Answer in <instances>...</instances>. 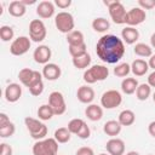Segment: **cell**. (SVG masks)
I'll return each mask as SVG.
<instances>
[{
  "instance_id": "b9f144b4",
  "label": "cell",
  "mask_w": 155,
  "mask_h": 155,
  "mask_svg": "<svg viewBox=\"0 0 155 155\" xmlns=\"http://www.w3.org/2000/svg\"><path fill=\"white\" fill-rule=\"evenodd\" d=\"M54 5L62 10H65L71 5V0H54Z\"/></svg>"
},
{
  "instance_id": "7a4b0ae2",
  "label": "cell",
  "mask_w": 155,
  "mask_h": 155,
  "mask_svg": "<svg viewBox=\"0 0 155 155\" xmlns=\"http://www.w3.org/2000/svg\"><path fill=\"white\" fill-rule=\"evenodd\" d=\"M109 76V69L103 64H94L84 71L82 79L87 85H92L97 81H103Z\"/></svg>"
},
{
  "instance_id": "4316f807",
  "label": "cell",
  "mask_w": 155,
  "mask_h": 155,
  "mask_svg": "<svg viewBox=\"0 0 155 155\" xmlns=\"http://www.w3.org/2000/svg\"><path fill=\"white\" fill-rule=\"evenodd\" d=\"M67 41L69 46H75V45H81L85 42V38L82 31L80 30H73L69 34H67Z\"/></svg>"
},
{
  "instance_id": "7c38bea8",
  "label": "cell",
  "mask_w": 155,
  "mask_h": 155,
  "mask_svg": "<svg viewBox=\"0 0 155 155\" xmlns=\"http://www.w3.org/2000/svg\"><path fill=\"white\" fill-rule=\"evenodd\" d=\"M147 18L145 11L140 7H132L127 11L126 15V23L127 27H136L138 24H142Z\"/></svg>"
},
{
  "instance_id": "7dc6e473",
  "label": "cell",
  "mask_w": 155,
  "mask_h": 155,
  "mask_svg": "<svg viewBox=\"0 0 155 155\" xmlns=\"http://www.w3.org/2000/svg\"><path fill=\"white\" fill-rule=\"evenodd\" d=\"M148 64H149V68H151L153 70H155V54H153V56L149 58Z\"/></svg>"
},
{
  "instance_id": "30bf717a",
  "label": "cell",
  "mask_w": 155,
  "mask_h": 155,
  "mask_svg": "<svg viewBox=\"0 0 155 155\" xmlns=\"http://www.w3.org/2000/svg\"><path fill=\"white\" fill-rule=\"evenodd\" d=\"M30 45H31L30 38L24 36V35L23 36H18V38H16L11 42V45H10V52L13 56H23V54H25L29 51Z\"/></svg>"
},
{
  "instance_id": "bcb514c9",
  "label": "cell",
  "mask_w": 155,
  "mask_h": 155,
  "mask_svg": "<svg viewBox=\"0 0 155 155\" xmlns=\"http://www.w3.org/2000/svg\"><path fill=\"white\" fill-rule=\"evenodd\" d=\"M148 132L151 137L155 138V121H151L149 125H148Z\"/></svg>"
},
{
  "instance_id": "d590c367",
  "label": "cell",
  "mask_w": 155,
  "mask_h": 155,
  "mask_svg": "<svg viewBox=\"0 0 155 155\" xmlns=\"http://www.w3.org/2000/svg\"><path fill=\"white\" fill-rule=\"evenodd\" d=\"M85 125V121L82 119H73L69 121L68 124V130L70 131L71 134H78L80 132V130L82 128V126Z\"/></svg>"
},
{
  "instance_id": "5b68a950",
  "label": "cell",
  "mask_w": 155,
  "mask_h": 155,
  "mask_svg": "<svg viewBox=\"0 0 155 155\" xmlns=\"http://www.w3.org/2000/svg\"><path fill=\"white\" fill-rule=\"evenodd\" d=\"M104 5L108 6L109 16L115 24H125L127 11L121 1H104Z\"/></svg>"
},
{
  "instance_id": "816d5d0a",
  "label": "cell",
  "mask_w": 155,
  "mask_h": 155,
  "mask_svg": "<svg viewBox=\"0 0 155 155\" xmlns=\"http://www.w3.org/2000/svg\"><path fill=\"white\" fill-rule=\"evenodd\" d=\"M153 101H154V103H155V92L153 93Z\"/></svg>"
},
{
  "instance_id": "c3c4849f",
  "label": "cell",
  "mask_w": 155,
  "mask_h": 155,
  "mask_svg": "<svg viewBox=\"0 0 155 155\" xmlns=\"http://www.w3.org/2000/svg\"><path fill=\"white\" fill-rule=\"evenodd\" d=\"M150 44H151V48H155V33H153L150 36Z\"/></svg>"
},
{
  "instance_id": "2e32d148",
  "label": "cell",
  "mask_w": 155,
  "mask_h": 155,
  "mask_svg": "<svg viewBox=\"0 0 155 155\" xmlns=\"http://www.w3.org/2000/svg\"><path fill=\"white\" fill-rule=\"evenodd\" d=\"M94 90L92 87H90L88 85H82L78 88V92H76V97L79 99L80 103H84V104H92L93 99H94Z\"/></svg>"
},
{
  "instance_id": "6da1fadb",
  "label": "cell",
  "mask_w": 155,
  "mask_h": 155,
  "mask_svg": "<svg viewBox=\"0 0 155 155\" xmlns=\"http://www.w3.org/2000/svg\"><path fill=\"white\" fill-rule=\"evenodd\" d=\"M125 42L122 39L113 34L101 36L96 44V54L98 58L108 64L117 63L125 54Z\"/></svg>"
},
{
  "instance_id": "ac0fdd59",
  "label": "cell",
  "mask_w": 155,
  "mask_h": 155,
  "mask_svg": "<svg viewBox=\"0 0 155 155\" xmlns=\"http://www.w3.org/2000/svg\"><path fill=\"white\" fill-rule=\"evenodd\" d=\"M36 15L42 19L51 18L54 15V4L47 0L39 2L36 6Z\"/></svg>"
},
{
  "instance_id": "f6af8a7d",
  "label": "cell",
  "mask_w": 155,
  "mask_h": 155,
  "mask_svg": "<svg viewBox=\"0 0 155 155\" xmlns=\"http://www.w3.org/2000/svg\"><path fill=\"white\" fill-rule=\"evenodd\" d=\"M148 85L150 87H155V70L148 75Z\"/></svg>"
},
{
  "instance_id": "277c9868",
  "label": "cell",
  "mask_w": 155,
  "mask_h": 155,
  "mask_svg": "<svg viewBox=\"0 0 155 155\" xmlns=\"http://www.w3.org/2000/svg\"><path fill=\"white\" fill-rule=\"evenodd\" d=\"M58 153V142L54 138H45L36 140L33 145L34 155H57Z\"/></svg>"
},
{
  "instance_id": "603a6c76",
  "label": "cell",
  "mask_w": 155,
  "mask_h": 155,
  "mask_svg": "<svg viewBox=\"0 0 155 155\" xmlns=\"http://www.w3.org/2000/svg\"><path fill=\"white\" fill-rule=\"evenodd\" d=\"M121 128H122V126H121L120 122L116 121V120H109V121H107V122L104 124V126H103L104 133H105L107 136L111 137V138L116 137V136L121 132Z\"/></svg>"
},
{
  "instance_id": "484cf974",
  "label": "cell",
  "mask_w": 155,
  "mask_h": 155,
  "mask_svg": "<svg viewBox=\"0 0 155 155\" xmlns=\"http://www.w3.org/2000/svg\"><path fill=\"white\" fill-rule=\"evenodd\" d=\"M70 137H71V133L68 130V127H59L54 131V134H53V138L61 144L68 143L70 140Z\"/></svg>"
},
{
  "instance_id": "db71d44e",
  "label": "cell",
  "mask_w": 155,
  "mask_h": 155,
  "mask_svg": "<svg viewBox=\"0 0 155 155\" xmlns=\"http://www.w3.org/2000/svg\"><path fill=\"white\" fill-rule=\"evenodd\" d=\"M148 155H153V154H148Z\"/></svg>"
},
{
  "instance_id": "f35d334b",
  "label": "cell",
  "mask_w": 155,
  "mask_h": 155,
  "mask_svg": "<svg viewBox=\"0 0 155 155\" xmlns=\"http://www.w3.org/2000/svg\"><path fill=\"white\" fill-rule=\"evenodd\" d=\"M138 5L143 10H151L155 7V0H138Z\"/></svg>"
},
{
  "instance_id": "cb8c5ba5",
  "label": "cell",
  "mask_w": 155,
  "mask_h": 155,
  "mask_svg": "<svg viewBox=\"0 0 155 155\" xmlns=\"http://www.w3.org/2000/svg\"><path fill=\"white\" fill-rule=\"evenodd\" d=\"M138 81L136 78H125L121 81V91L126 94H133L137 91Z\"/></svg>"
},
{
  "instance_id": "8d00e7d4",
  "label": "cell",
  "mask_w": 155,
  "mask_h": 155,
  "mask_svg": "<svg viewBox=\"0 0 155 155\" xmlns=\"http://www.w3.org/2000/svg\"><path fill=\"white\" fill-rule=\"evenodd\" d=\"M16 132V126L12 121H10L8 124H6L5 126H1L0 127V137L1 138H8V137H12Z\"/></svg>"
},
{
  "instance_id": "52a82bcc",
  "label": "cell",
  "mask_w": 155,
  "mask_h": 155,
  "mask_svg": "<svg viewBox=\"0 0 155 155\" xmlns=\"http://www.w3.org/2000/svg\"><path fill=\"white\" fill-rule=\"evenodd\" d=\"M122 103V96L116 90H108L101 97V107L104 109H114Z\"/></svg>"
},
{
  "instance_id": "7402d4cb",
  "label": "cell",
  "mask_w": 155,
  "mask_h": 155,
  "mask_svg": "<svg viewBox=\"0 0 155 155\" xmlns=\"http://www.w3.org/2000/svg\"><path fill=\"white\" fill-rule=\"evenodd\" d=\"M27 12V6L21 1V0H15L11 1L8 5V13L12 17H22Z\"/></svg>"
},
{
  "instance_id": "f5cc1de1",
  "label": "cell",
  "mask_w": 155,
  "mask_h": 155,
  "mask_svg": "<svg viewBox=\"0 0 155 155\" xmlns=\"http://www.w3.org/2000/svg\"><path fill=\"white\" fill-rule=\"evenodd\" d=\"M99 155H109V154H105V153H102V154H99Z\"/></svg>"
},
{
  "instance_id": "836d02e7",
  "label": "cell",
  "mask_w": 155,
  "mask_h": 155,
  "mask_svg": "<svg viewBox=\"0 0 155 155\" xmlns=\"http://www.w3.org/2000/svg\"><path fill=\"white\" fill-rule=\"evenodd\" d=\"M69 53L73 58H78L81 57L84 54L87 53V46L86 44H81V45H75V46H69Z\"/></svg>"
},
{
  "instance_id": "44dd1931",
  "label": "cell",
  "mask_w": 155,
  "mask_h": 155,
  "mask_svg": "<svg viewBox=\"0 0 155 155\" xmlns=\"http://www.w3.org/2000/svg\"><path fill=\"white\" fill-rule=\"evenodd\" d=\"M85 115L91 121H99L103 117V108L97 104H88L85 109Z\"/></svg>"
},
{
  "instance_id": "ffe728a7",
  "label": "cell",
  "mask_w": 155,
  "mask_h": 155,
  "mask_svg": "<svg viewBox=\"0 0 155 155\" xmlns=\"http://www.w3.org/2000/svg\"><path fill=\"white\" fill-rule=\"evenodd\" d=\"M148 70H149V64L144 59L137 58L131 64V71L134 74V76H143L148 73Z\"/></svg>"
},
{
  "instance_id": "8fae6325",
  "label": "cell",
  "mask_w": 155,
  "mask_h": 155,
  "mask_svg": "<svg viewBox=\"0 0 155 155\" xmlns=\"http://www.w3.org/2000/svg\"><path fill=\"white\" fill-rule=\"evenodd\" d=\"M48 105L52 108L54 115H62L67 110L64 96L59 91H53L48 96Z\"/></svg>"
},
{
  "instance_id": "4fadbf2b",
  "label": "cell",
  "mask_w": 155,
  "mask_h": 155,
  "mask_svg": "<svg viewBox=\"0 0 155 155\" xmlns=\"http://www.w3.org/2000/svg\"><path fill=\"white\" fill-rule=\"evenodd\" d=\"M51 56H52V52H51V48L47 45H40L33 52L34 61L36 63L44 64V65L48 63V61L51 59Z\"/></svg>"
},
{
  "instance_id": "8992f818",
  "label": "cell",
  "mask_w": 155,
  "mask_h": 155,
  "mask_svg": "<svg viewBox=\"0 0 155 155\" xmlns=\"http://www.w3.org/2000/svg\"><path fill=\"white\" fill-rule=\"evenodd\" d=\"M54 25L61 33L69 34L70 31L74 30V27H75L73 15L69 12H65V11L58 12L54 17Z\"/></svg>"
},
{
  "instance_id": "1f68e13d",
  "label": "cell",
  "mask_w": 155,
  "mask_h": 155,
  "mask_svg": "<svg viewBox=\"0 0 155 155\" xmlns=\"http://www.w3.org/2000/svg\"><path fill=\"white\" fill-rule=\"evenodd\" d=\"M91 64V56L88 53L78 57V58H73V65L76 69H86L88 68V65Z\"/></svg>"
},
{
  "instance_id": "83f0119b",
  "label": "cell",
  "mask_w": 155,
  "mask_h": 155,
  "mask_svg": "<svg viewBox=\"0 0 155 155\" xmlns=\"http://www.w3.org/2000/svg\"><path fill=\"white\" fill-rule=\"evenodd\" d=\"M92 28L97 33H104L110 28V23L108 19H105L103 17H97L92 21Z\"/></svg>"
},
{
  "instance_id": "74e56055",
  "label": "cell",
  "mask_w": 155,
  "mask_h": 155,
  "mask_svg": "<svg viewBox=\"0 0 155 155\" xmlns=\"http://www.w3.org/2000/svg\"><path fill=\"white\" fill-rule=\"evenodd\" d=\"M42 91H44V81H42V80L39 81V82H36V84L33 85L31 87H29L30 94H31V96H35V97L40 96V94L42 93Z\"/></svg>"
},
{
  "instance_id": "e0dca14e",
  "label": "cell",
  "mask_w": 155,
  "mask_h": 155,
  "mask_svg": "<svg viewBox=\"0 0 155 155\" xmlns=\"http://www.w3.org/2000/svg\"><path fill=\"white\" fill-rule=\"evenodd\" d=\"M4 94H5V99L7 102L16 103L21 98V96H22V87H21L19 84L12 82V84H10V85L6 86Z\"/></svg>"
},
{
  "instance_id": "9a60e30c",
  "label": "cell",
  "mask_w": 155,
  "mask_h": 155,
  "mask_svg": "<svg viewBox=\"0 0 155 155\" xmlns=\"http://www.w3.org/2000/svg\"><path fill=\"white\" fill-rule=\"evenodd\" d=\"M41 74H42V76H44L46 80H48V81H54V80H57V79L61 78V75H62V69H61V67H59L58 64H56V63H47V64L44 65Z\"/></svg>"
},
{
  "instance_id": "d4e9b609",
  "label": "cell",
  "mask_w": 155,
  "mask_h": 155,
  "mask_svg": "<svg viewBox=\"0 0 155 155\" xmlns=\"http://www.w3.org/2000/svg\"><path fill=\"white\" fill-rule=\"evenodd\" d=\"M117 121L120 122L121 126H131L136 121V114L130 109H125L119 114Z\"/></svg>"
},
{
  "instance_id": "ba28073f",
  "label": "cell",
  "mask_w": 155,
  "mask_h": 155,
  "mask_svg": "<svg viewBox=\"0 0 155 155\" xmlns=\"http://www.w3.org/2000/svg\"><path fill=\"white\" fill-rule=\"evenodd\" d=\"M47 30L41 19H33L29 23V38L34 42H41L46 39Z\"/></svg>"
},
{
  "instance_id": "7bdbcfd3",
  "label": "cell",
  "mask_w": 155,
  "mask_h": 155,
  "mask_svg": "<svg viewBox=\"0 0 155 155\" xmlns=\"http://www.w3.org/2000/svg\"><path fill=\"white\" fill-rule=\"evenodd\" d=\"M1 149H0V155H12V148L7 143H1Z\"/></svg>"
},
{
  "instance_id": "ab89813d",
  "label": "cell",
  "mask_w": 155,
  "mask_h": 155,
  "mask_svg": "<svg viewBox=\"0 0 155 155\" xmlns=\"http://www.w3.org/2000/svg\"><path fill=\"white\" fill-rule=\"evenodd\" d=\"M79 138H81V139H87L90 136H91V130H90V127L87 126V124L85 122V125L82 126V128L80 130V132L76 134Z\"/></svg>"
},
{
  "instance_id": "4dcf8cb0",
  "label": "cell",
  "mask_w": 155,
  "mask_h": 155,
  "mask_svg": "<svg viewBox=\"0 0 155 155\" xmlns=\"http://www.w3.org/2000/svg\"><path fill=\"white\" fill-rule=\"evenodd\" d=\"M53 115H54V113H53L52 108L48 104H42L38 109V117H39V120L47 121V120H51Z\"/></svg>"
},
{
  "instance_id": "f1b7e54d",
  "label": "cell",
  "mask_w": 155,
  "mask_h": 155,
  "mask_svg": "<svg viewBox=\"0 0 155 155\" xmlns=\"http://www.w3.org/2000/svg\"><path fill=\"white\" fill-rule=\"evenodd\" d=\"M133 52L139 56V57H151L153 56V48L151 46L144 44V42H138L134 45V48H133Z\"/></svg>"
},
{
  "instance_id": "d6986e66",
  "label": "cell",
  "mask_w": 155,
  "mask_h": 155,
  "mask_svg": "<svg viewBox=\"0 0 155 155\" xmlns=\"http://www.w3.org/2000/svg\"><path fill=\"white\" fill-rule=\"evenodd\" d=\"M121 39L127 45H133L139 39V31L134 27H126L121 31Z\"/></svg>"
},
{
  "instance_id": "60d3db41",
  "label": "cell",
  "mask_w": 155,
  "mask_h": 155,
  "mask_svg": "<svg viewBox=\"0 0 155 155\" xmlns=\"http://www.w3.org/2000/svg\"><path fill=\"white\" fill-rule=\"evenodd\" d=\"M75 155H94V151L90 147H81V148H79L76 150Z\"/></svg>"
},
{
  "instance_id": "9c48e42d",
  "label": "cell",
  "mask_w": 155,
  "mask_h": 155,
  "mask_svg": "<svg viewBox=\"0 0 155 155\" xmlns=\"http://www.w3.org/2000/svg\"><path fill=\"white\" fill-rule=\"evenodd\" d=\"M18 79L22 82V85H24L25 87L29 88L33 85H35L36 82L42 80V74L39 73L38 70H33V69H29V68H23L18 73Z\"/></svg>"
},
{
  "instance_id": "e575fe53",
  "label": "cell",
  "mask_w": 155,
  "mask_h": 155,
  "mask_svg": "<svg viewBox=\"0 0 155 155\" xmlns=\"http://www.w3.org/2000/svg\"><path fill=\"white\" fill-rule=\"evenodd\" d=\"M15 36V31L12 29V27L10 25H1L0 27V39L4 41V42H7V41H11Z\"/></svg>"
},
{
  "instance_id": "f546056e",
  "label": "cell",
  "mask_w": 155,
  "mask_h": 155,
  "mask_svg": "<svg viewBox=\"0 0 155 155\" xmlns=\"http://www.w3.org/2000/svg\"><path fill=\"white\" fill-rule=\"evenodd\" d=\"M151 94V87L148 84H139L136 91V97L138 101H147Z\"/></svg>"
},
{
  "instance_id": "f907efd6",
  "label": "cell",
  "mask_w": 155,
  "mask_h": 155,
  "mask_svg": "<svg viewBox=\"0 0 155 155\" xmlns=\"http://www.w3.org/2000/svg\"><path fill=\"white\" fill-rule=\"evenodd\" d=\"M126 155H139V153H137V151L132 150V151H128V153H126Z\"/></svg>"
},
{
  "instance_id": "ee69618b",
  "label": "cell",
  "mask_w": 155,
  "mask_h": 155,
  "mask_svg": "<svg viewBox=\"0 0 155 155\" xmlns=\"http://www.w3.org/2000/svg\"><path fill=\"white\" fill-rule=\"evenodd\" d=\"M8 122H10V117L5 113H0V127L1 126H5Z\"/></svg>"
},
{
  "instance_id": "681fc988",
  "label": "cell",
  "mask_w": 155,
  "mask_h": 155,
  "mask_svg": "<svg viewBox=\"0 0 155 155\" xmlns=\"http://www.w3.org/2000/svg\"><path fill=\"white\" fill-rule=\"evenodd\" d=\"M21 1H22V2H23L25 6H27V5H34V4L36 2L35 0H21Z\"/></svg>"
},
{
  "instance_id": "5bb4252c",
  "label": "cell",
  "mask_w": 155,
  "mask_h": 155,
  "mask_svg": "<svg viewBox=\"0 0 155 155\" xmlns=\"http://www.w3.org/2000/svg\"><path fill=\"white\" fill-rule=\"evenodd\" d=\"M105 149L109 155H124L125 154V142L117 137L110 138L105 144Z\"/></svg>"
},
{
  "instance_id": "d6a6232c",
  "label": "cell",
  "mask_w": 155,
  "mask_h": 155,
  "mask_svg": "<svg viewBox=\"0 0 155 155\" xmlns=\"http://www.w3.org/2000/svg\"><path fill=\"white\" fill-rule=\"evenodd\" d=\"M113 73L117 78H126L131 73V65L128 63H120L114 68Z\"/></svg>"
},
{
  "instance_id": "3957f363",
  "label": "cell",
  "mask_w": 155,
  "mask_h": 155,
  "mask_svg": "<svg viewBox=\"0 0 155 155\" xmlns=\"http://www.w3.org/2000/svg\"><path fill=\"white\" fill-rule=\"evenodd\" d=\"M24 124H25V127L29 131L30 137L33 139L41 140V139H45L46 138L47 132H48L47 126L45 124H42L39 119H34V117L27 116L24 119Z\"/></svg>"
}]
</instances>
